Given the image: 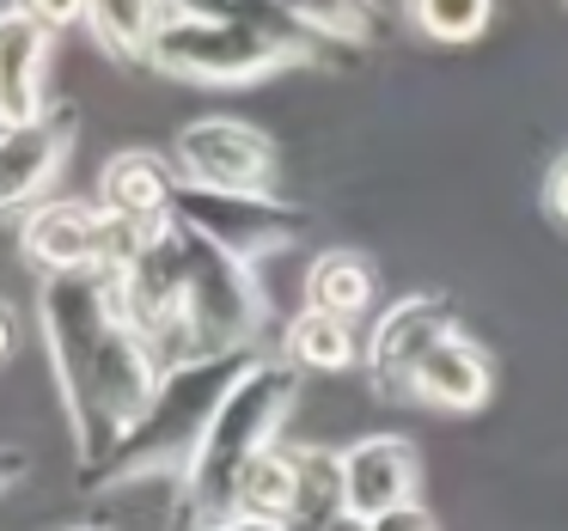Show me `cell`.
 Listing matches in <instances>:
<instances>
[{
	"label": "cell",
	"mask_w": 568,
	"mask_h": 531,
	"mask_svg": "<svg viewBox=\"0 0 568 531\" xmlns=\"http://www.w3.org/2000/svg\"><path fill=\"white\" fill-rule=\"evenodd\" d=\"M74 531H104V525H74Z\"/></svg>",
	"instance_id": "cell-27"
},
{
	"label": "cell",
	"mask_w": 568,
	"mask_h": 531,
	"mask_svg": "<svg viewBox=\"0 0 568 531\" xmlns=\"http://www.w3.org/2000/svg\"><path fill=\"white\" fill-rule=\"evenodd\" d=\"M31 477V458L19 452V446H0V494L13 489V482H26Z\"/></svg>",
	"instance_id": "cell-23"
},
{
	"label": "cell",
	"mask_w": 568,
	"mask_h": 531,
	"mask_svg": "<svg viewBox=\"0 0 568 531\" xmlns=\"http://www.w3.org/2000/svg\"><path fill=\"white\" fill-rule=\"evenodd\" d=\"M160 25H165L160 0H87V38L99 43L111 62H123V68L148 62Z\"/></svg>",
	"instance_id": "cell-18"
},
{
	"label": "cell",
	"mask_w": 568,
	"mask_h": 531,
	"mask_svg": "<svg viewBox=\"0 0 568 531\" xmlns=\"http://www.w3.org/2000/svg\"><path fill=\"white\" fill-rule=\"evenodd\" d=\"M373 531H440V525H434V513L416 501V507H397V513L373 519Z\"/></svg>",
	"instance_id": "cell-22"
},
{
	"label": "cell",
	"mask_w": 568,
	"mask_h": 531,
	"mask_svg": "<svg viewBox=\"0 0 568 531\" xmlns=\"http://www.w3.org/2000/svg\"><path fill=\"white\" fill-rule=\"evenodd\" d=\"M74 141H80V111L68 99H55L38 123L0 129V221H26L31 208H43L50 184L74 160Z\"/></svg>",
	"instance_id": "cell-11"
},
{
	"label": "cell",
	"mask_w": 568,
	"mask_h": 531,
	"mask_svg": "<svg viewBox=\"0 0 568 531\" xmlns=\"http://www.w3.org/2000/svg\"><path fill=\"white\" fill-rule=\"evenodd\" d=\"M336 477H343V507L361 519H385L397 507H416L422 464L416 446L404 433H361L336 452Z\"/></svg>",
	"instance_id": "cell-12"
},
{
	"label": "cell",
	"mask_w": 568,
	"mask_h": 531,
	"mask_svg": "<svg viewBox=\"0 0 568 531\" xmlns=\"http://www.w3.org/2000/svg\"><path fill=\"white\" fill-rule=\"evenodd\" d=\"M495 397V360L483 343H470L465 330L446 336L416 372V404L428 409H453V416H477L483 404Z\"/></svg>",
	"instance_id": "cell-14"
},
{
	"label": "cell",
	"mask_w": 568,
	"mask_h": 531,
	"mask_svg": "<svg viewBox=\"0 0 568 531\" xmlns=\"http://www.w3.org/2000/svg\"><path fill=\"white\" fill-rule=\"evenodd\" d=\"M306 531H373V519H361V513H348V507H336V513H324L318 525H306Z\"/></svg>",
	"instance_id": "cell-24"
},
{
	"label": "cell",
	"mask_w": 568,
	"mask_h": 531,
	"mask_svg": "<svg viewBox=\"0 0 568 531\" xmlns=\"http://www.w3.org/2000/svg\"><path fill=\"white\" fill-rule=\"evenodd\" d=\"M306 306L312 312H331L343 324H361L373 306H379V269L367 263V251H318L306 269Z\"/></svg>",
	"instance_id": "cell-15"
},
{
	"label": "cell",
	"mask_w": 568,
	"mask_h": 531,
	"mask_svg": "<svg viewBox=\"0 0 568 531\" xmlns=\"http://www.w3.org/2000/svg\"><path fill=\"white\" fill-rule=\"evenodd\" d=\"M172 202H178V172L172 160H160L153 147H123L104 160L99 172V208L116 226V257L111 269L135 263L153 238L172 226Z\"/></svg>",
	"instance_id": "cell-9"
},
{
	"label": "cell",
	"mask_w": 568,
	"mask_h": 531,
	"mask_svg": "<svg viewBox=\"0 0 568 531\" xmlns=\"http://www.w3.org/2000/svg\"><path fill=\"white\" fill-rule=\"evenodd\" d=\"M287 19H294L300 31H306L318 50H367L373 43V13L367 7H348V0H287Z\"/></svg>",
	"instance_id": "cell-19"
},
{
	"label": "cell",
	"mask_w": 568,
	"mask_h": 531,
	"mask_svg": "<svg viewBox=\"0 0 568 531\" xmlns=\"http://www.w3.org/2000/svg\"><path fill=\"white\" fill-rule=\"evenodd\" d=\"M331 50L287 19V7H165L148 68L190 86H257L287 68H318Z\"/></svg>",
	"instance_id": "cell-3"
},
{
	"label": "cell",
	"mask_w": 568,
	"mask_h": 531,
	"mask_svg": "<svg viewBox=\"0 0 568 531\" xmlns=\"http://www.w3.org/2000/svg\"><path fill=\"white\" fill-rule=\"evenodd\" d=\"M13 336H19V324H13V306L0 299V360L13 355Z\"/></svg>",
	"instance_id": "cell-26"
},
{
	"label": "cell",
	"mask_w": 568,
	"mask_h": 531,
	"mask_svg": "<svg viewBox=\"0 0 568 531\" xmlns=\"http://www.w3.org/2000/svg\"><path fill=\"white\" fill-rule=\"evenodd\" d=\"M38 324L50 343V372L62 391V416L74 433L80 470H92L141 416L165 379L153 343L123 318L111 275H55L38 287Z\"/></svg>",
	"instance_id": "cell-1"
},
{
	"label": "cell",
	"mask_w": 568,
	"mask_h": 531,
	"mask_svg": "<svg viewBox=\"0 0 568 531\" xmlns=\"http://www.w3.org/2000/svg\"><path fill=\"white\" fill-rule=\"evenodd\" d=\"M306 470H312V452H300V446H270V452L245 470V482H239V513L294 525V519L306 513V501H312Z\"/></svg>",
	"instance_id": "cell-16"
},
{
	"label": "cell",
	"mask_w": 568,
	"mask_h": 531,
	"mask_svg": "<svg viewBox=\"0 0 568 531\" xmlns=\"http://www.w3.org/2000/svg\"><path fill=\"white\" fill-rule=\"evenodd\" d=\"M275 355H282L294 372H348L361 355H367V343L355 336V324L331 318V312L300 306L294 318L282 324V343H275Z\"/></svg>",
	"instance_id": "cell-17"
},
{
	"label": "cell",
	"mask_w": 568,
	"mask_h": 531,
	"mask_svg": "<svg viewBox=\"0 0 568 531\" xmlns=\"http://www.w3.org/2000/svg\"><path fill=\"white\" fill-rule=\"evenodd\" d=\"M458 330H465V324H458V306L446 294H434V287L392 299V306L373 318L367 355H361V372H367L373 397H385V404H409V397H416L422 360Z\"/></svg>",
	"instance_id": "cell-7"
},
{
	"label": "cell",
	"mask_w": 568,
	"mask_h": 531,
	"mask_svg": "<svg viewBox=\"0 0 568 531\" xmlns=\"http://www.w3.org/2000/svg\"><path fill=\"white\" fill-rule=\"evenodd\" d=\"M214 531H294V525H282V519H257V513H233V519H221Z\"/></svg>",
	"instance_id": "cell-25"
},
{
	"label": "cell",
	"mask_w": 568,
	"mask_h": 531,
	"mask_svg": "<svg viewBox=\"0 0 568 531\" xmlns=\"http://www.w3.org/2000/svg\"><path fill=\"white\" fill-rule=\"evenodd\" d=\"M19 251L26 263L55 282V275H99L116 257V226L99 208V196H50L19 221Z\"/></svg>",
	"instance_id": "cell-10"
},
{
	"label": "cell",
	"mask_w": 568,
	"mask_h": 531,
	"mask_svg": "<svg viewBox=\"0 0 568 531\" xmlns=\"http://www.w3.org/2000/svg\"><path fill=\"white\" fill-rule=\"evenodd\" d=\"M104 275L116 282L123 318L148 336L165 367L209 355H263L257 343L275 324V306L263 294L257 269L214 251L209 238L184 233L178 221L135 263Z\"/></svg>",
	"instance_id": "cell-2"
},
{
	"label": "cell",
	"mask_w": 568,
	"mask_h": 531,
	"mask_svg": "<svg viewBox=\"0 0 568 531\" xmlns=\"http://www.w3.org/2000/svg\"><path fill=\"white\" fill-rule=\"evenodd\" d=\"M172 172L190 190L263 196L275 184V141L239 116H196L172 135Z\"/></svg>",
	"instance_id": "cell-8"
},
{
	"label": "cell",
	"mask_w": 568,
	"mask_h": 531,
	"mask_svg": "<svg viewBox=\"0 0 568 531\" xmlns=\"http://www.w3.org/2000/svg\"><path fill=\"white\" fill-rule=\"evenodd\" d=\"M294 397H300V372L282 355L251 360V372L233 385V397L214 416L190 477L178 482V525L214 531L221 519L239 513V482L270 446H282V421L294 416Z\"/></svg>",
	"instance_id": "cell-5"
},
{
	"label": "cell",
	"mask_w": 568,
	"mask_h": 531,
	"mask_svg": "<svg viewBox=\"0 0 568 531\" xmlns=\"http://www.w3.org/2000/svg\"><path fill=\"white\" fill-rule=\"evenodd\" d=\"M251 360L257 355H209V360H178V367H165L148 416L92 470H80V489L104 494V489H129V482H184L196 452H202V440H209V428H214V416H221V404L251 372Z\"/></svg>",
	"instance_id": "cell-4"
},
{
	"label": "cell",
	"mask_w": 568,
	"mask_h": 531,
	"mask_svg": "<svg viewBox=\"0 0 568 531\" xmlns=\"http://www.w3.org/2000/svg\"><path fill=\"white\" fill-rule=\"evenodd\" d=\"M50 50H55V31L31 7H0V129L38 123L55 104L43 92Z\"/></svg>",
	"instance_id": "cell-13"
},
{
	"label": "cell",
	"mask_w": 568,
	"mask_h": 531,
	"mask_svg": "<svg viewBox=\"0 0 568 531\" xmlns=\"http://www.w3.org/2000/svg\"><path fill=\"white\" fill-rule=\"evenodd\" d=\"M172 221L184 226V233L209 238V245L226 251V257L251 263V269L270 263V257L300 251L306 233H312V214L300 208V202H282L275 190H263V196H221V190L178 184Z\"/></svg>",
	"instance_id": "cell-6"
},
{
	"label": "cell",
	"mask_w": 568,
	"mask_h": 531,
	"mask_svg": "<svg viewBox=\"0 0 568 531\" xmlns=\"http://www.w3.org/2000/svg\"><path fill=\"white\" fill-rule=\"evenodd\" d=\"M544 214L568 226V153H556L550 172H544Z\"/></svg>",
	"instance_id": "cell-21"
},
{
	"label": "cell",
	"mask_w": 568,
	"mask_h": 531,
	"mask_svg": "<svg viewBox=\"0 0 568 531\" xmlns=\"http://www.w3.org/2000/svg\"><path fill=\"white\" fill-rule=\"evenodd\" d=\"M495 7L489 0H416L409 7V25L428 43H477L489 31Z\"/></svg>",
	"instance_id": "cell-20"
}]
</instances>
